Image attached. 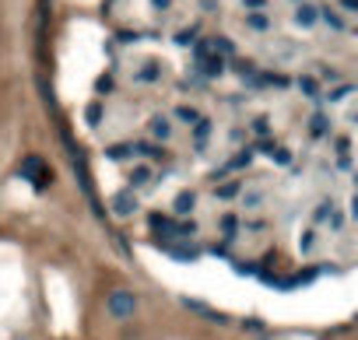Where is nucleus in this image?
<instances>
[{
  "instance_id": "393cba45",
  "label": "nucleus",
  "mask_w": 358,
  "mask_h": 340,
  "mask_svg": "<svg viewBox=\"0 0 358 340\" xmlns=\"http://www.w3.org/2000/svg\"><path fill=\"white\" fill-rule=\"evenodd\" d=\"M152 4H155L158 11H169V8H172V0H152Z\"/></svg>"
},
{
  "instance_id": "4be33fe9",
  "label": "nucleus",
  "mask_w": 358,
  "mask_h": 340,
  "mask_svg": "<svg viewBox=\"0 0 358 340\" xmlns=\"http://www.w3.org/2000/svg\"><path fill=\"white\" fill-rule=\"evenodd\" d=\"M243 8H246V11H263L267 0H243Z\"/></svg>"
},
{
  "instance_id": "5701e85b",
  "label": "nucleus",
  "mask_w": 358,
  "mask_h": 340,
  "mask_svg": "<svg viewBox=\"0 0 358 340\" xmlns=\"http://www.w3.org/2000/svg\"><path fill=\"white\" fill-rule=\"evenodd\" d=\"M341 11L344 14H355L358 11V0H341Z\"/></svg>"
},
{
  "instance_id": "b1692460",
  "label": "nucleus",
  "mask_w": 358,
  "mask_h": 340,
  "mask_svg": "<svg viewBox=\"0 0 358 340\" xmlns=\"http://www.w3.org/2000/svg\"><path fill=\"white\" fill-rule=\"evenodd\" d=\"M88 123H99V106H88Z\"/></svg>"
},
{
  "instance_id": "0eeeda50",
  "label": "nucleus",
  "mask_w": 358,
  "mask_h": 340,
  "mask_svg": "<svg viewBox=\"0 0 358 340\" xmlns=\"http://www.w3.org/2000/svg\"><path fill=\"white\" fill-rule=\"evenodd\" d=\"M112 214H119V218H130V214H137V197L130 190H119L112 197Z\"/></svg>"
},
{
  "instance_id": "ddd939ff",
  "label": "nucleus",
  "mask_w": 358,
  "mask_h": 340,
  "mask_svg": "<svg viewBox=\"0 0 358 340\" xmlns=\"http://www.w3.org/2000/svg\"><path fill=\"white\" fill-rule=\"evenodd\" d=\"M246 28H253V32H267V28H271V18H267L263 11H250L246 14Z\"/></svg>"
},
{
  "instance_id": "1a4fd4ad",
  "label": "nucleus",
  "mask_w": 358,
  "mask_h": 340,
  "mask_svg": "<svg viewBox=\"0 0 358 340\" xmlns=\"http://www.w3.org/2000/svg\"><path fill=\"white\" fill-rule=\"evenodd\" d=\"M193 207H197V193H193V190L176 193V204H172V210H176V214H193Z\"/></svg>"
},
{
  "instance_id": "aec40b11",
  "label": "nucleus",
  "mask_w": 358,
  "mask_h": 340,
  "mask_svg": "<svg viewBox=\"0 0 358 340\" xmlns=\"http://www.w3.org/2000/svg\"><path fill=\"white\" fill-rule=\"evenodd\" d=\"M176 42H179V46H190V42H197V28H190V32H179V36H176Z\"/></svg>"
},
{
  "instance_id": "7ed1b4c3",
  "label": "nucleus",
  "mask_w": 358,
  "mask_h": 340,
  "mask_svg": "<svg viewBox=\"0 0 358 340\" xmlns=\"http://www.w3.org/2000/svg\"><path fill=\"white\" fill-rule=\"evenodd\" d=\"M21 179L28 182H36V186H46V179H49V169L43 158H36V154H28V158L21 162Z\"/></svg>"
},
{
  "instance_id": "a211bd4d",
  "label": "nucleus",
  "mask_w": 358,
  "mask_h": 340,
  "mask_svg": "<svg viewBox=\"0 0 358 340\" xmlns=\"http://www.w3.org/2000/svg\"><path fill=\"white\" fill-rule=\"evenodd\" d=\"M147 179H152V172H147V169L141 165L137 172H130V186H144V182H147Z\"/></svg>"
},
{
  "instance_id": "2eb2a0df",
  "label": "nucleus",
  "mask_w": 358,
  "mask_h": 340,
  "mask_svg": "<svg viewBox=\"0 0 358 340\" xmlns=\"http://www.w3.org/2000/svg\"><path fill=\"white\" fill-rule=\"evenodd\" d=\"M176 119H179V123H190V127H193V123L200 119V109H197V106H179V109H176Z\"/></svg>"
},
{
  "instance_id": "a878e982",
  "label": "nucleus",
  "mask_w": 358,
  "mask_h": 340,
  "mask_svg": "<svg viewBox=\"0 0 358 340\" xmlns=\"http://www.w3.org/2000/svg\"><path fill=\"white\" fill-rule=\"evenodd\" d=\"M246 204L250 207H260V193H246Z\"/></svg>"
},
{
  "instance_id": "dca6fc26",
  "label": "nucleus",
  "mask_w": 358,
  "mask_h": 340,
  "mask_svg": "<svg viewBox=\"0 0 358 340\" xmlns=\"http://www.w3.org/2000/svg\"><path fill=\"white\" fill-rule=\"evenodd\" d=\"M239 190H243V186H239L235 179H232V182H222V186H218V200H235Z\"/></svg>"
},
{
  "instance_id": "4468645a",
  "label": "nucleus",
  "mask_w": 358,
  "mask_h": 340,
  "mask_svg": "<svg viewBox=\"0 0 358 340\" xmlns=\"http://www.w3.org/2000/svg\"><path fill=\"white\" fill-rule=\"evenodd\" d=\"M298 91H302V95H309V99H320V81L316 77H298Z\"/></svg>"
},
{
  "instance_id": "9b49d317",
  "label": "nucleus",
  "mask_w": 358,
  "mask_h": 340,
  "mask_svg": "<svg viewBox=\"0 0 358 340\" xmlns=\"http://www.w3.org/2000/svg\"><path fill=\"white\" fill-rule=\"evenodd\" d=\"M197 64H200V71L207 74V77H215V74H222L225 71V60L215 53V56H204V60H197Z\"/></svg>"
},
{
  "instance_id": "423d86ee",
  "label": "nucleus",
  "mask_w": 358,
  "mask_h": 340,
  "mask_svg": "<svg viewBox=\"0 0 358 340\" xmlns=\"http://www.w3.org/2000/svg\"><path fill=\"white\" fill-rule=\"evenodd\" d=\"M295 25L298 28H313L316 21H320V8L316 4H309V0H302V4H295Z\"/></svg>"
},
{
  "instance_id": "39448f33",
  "label": "nucleus",
  "mask_w": 358,
  "mask_h": 340,
  "mask_svg": "<svg viewBox=\"0 0 358 340\" xmlns=\"http://www.w3.org/2000/svg\"><path fill=\"white\" fill-rule=\"evenodd\" d=\"M162 250H165L172 260H183V263H187V260L193 263V260L200 256V250H197L193 242H190V245H187V242H162Z\"/></svg>"
},
{
  "instance_id": "6ab92c4d",
  "label": "nucleus",
  "mask_w": 358,
  "mask_h": 340,
  "mask_svg": "<svg viewBox=\"0 0 358 340\" xmlns=\"http://www.w3.org/2000/svg\"><path fill=\"white\" fill-rule=\"evenodd\" d=\"M309 123H313V134H316V137H323V134H326V116H323V112H316Z\"/></svg>"
},
{
  "instance_id": "f257e3e1",
  "label": "nucleus",
  "mask_w": 358,
  "mask_h": 340,
  "mask_svg": "<svg viewBox=\"0 0 358 340\" xmlns=\"http://www.w3.org/2000/svg\"><path fill=\"white\" fill-rule=\"evenodd\" d=\"M137 308H141V298H137L130 288H112V291L106 295V313H109L112 319H119V323L134 319Z\"/></svg>"
},
{
  "instance_id": "f3484780",
  "label": "nucleus",
  "mask_w": 358,
  "mask_h": 340,
  "mask_svg": "<svg viewBox=\"0 0 358 340\" xmlns=\"http://www.w3.org/2000/svg\"><path fill=\"white\" fill-rule=\"evenodd\" d=\"M218 225H222V232H225V235H235V228H239V218H235V214H225V218H222Z\"/></svg>"
},
{
  "instance_id": "bb28decb",
  "label": "nucleus",
  "mask_w": 358,
  "mask_h": 340,
  "mask_svg": "<svg viewBox=\"0 0 358 340\" xmlns=\"http://www.w3.org/2000/svg\"><path fill=\"white\" fill-rule=\"evenodd\" d=\"M295 4H302V0H295Z\"/></svg>"
},
{
  "instance_id": "20e7f679",
  "label": "nucleus",
  "mask_w": 358,
  "mask_h": 340,
  "mask_svg": "<svg viewBox=\"0 0 358 340\" xmlns=\"http://www.w3.org/2000/svg\"><path fill=\"white\" fill-rule=\"evenodd\" d=\"M313 221H316V225L331 221V228H334V232H341V228H344V218H341V210H337V204H334V200H323V204L316 207V214H313Z\"/></svg>"
},
{
  "instance_id": "9d476101",
  "label": "nucleus",
  "mask_w": 358,
  "mask_h": 340,
  "mask_svg": "<svg viewBox=\"0 0 358 340\" xmlns=\"http://www.w3.org/2000/svg\"><path fill=\"white\" fill-rule=\"evenodd\" d=\"M207 137H211V119H204V116H200V119L193 123V144L204 151V147H207Z\"/></svg>"
},
{
  "instance_id": "412c9836",
  "label": "nucleus",
  "mask_w": 358,
  "mask_h": 340,
  "mask_svg": "<svg viewBox=\"0 0 358 340\" xmlns=\"http://www.w3.org/2000/svg\"><path fill=\"white\" fill-rule=\"evenodd\" d=\"M137 77H141V81H155V77H158V67H155V64H147Z\"/></svg>"
},
{
  "instance_id": "6e6552de",
  "label": "nucleus",
  "mask_w": 358,
  "mask_h": 340,
  "mask_svg": "<svg viewBox=\"0 0 358 340\" xmlns=\"http://www.w3.org/2000/svg\"><path fill=\"white\" fill-rule=\"evenodd\" d=\"M147 134H152L155 141H169L172 137V123L165 116H152V119H147Z\"/></svg>"
},
{
  "instance_id": "f8f14e48",
  "label": "nucleus",
  "mask_w": 358,
  "mask_h": 340,
  "mask_svg": "<svg viewBox=\"0 0 358 340\" xmlns=\"http://www.w3.org/2000/svg\"><path fill=\"white\" fill-rule=\"evenodd\" d=\"M320 21H326V25L334 28V32H344V28H348V25H344V18H341L334 8H320Z\"/></svg>"
},
{
  "instance_id": "f03ea898",
  "label": "nucleus",
  "mask_w": 358,
  "mask_h": 340,
  "mask_svg": "<svg viewBox=\"0 0 358 340\" xmlns=\"http://www.w3.org/2000/svg\"><path fill=\"white\" fill-rule=\"evenodd\" d=\"M179 302H183V308H190L193 316H200V319H207V323H228L225 313H218V308H211V305L200 302V298H187V295H183Z\"/></svg>"
}]
</instances>
